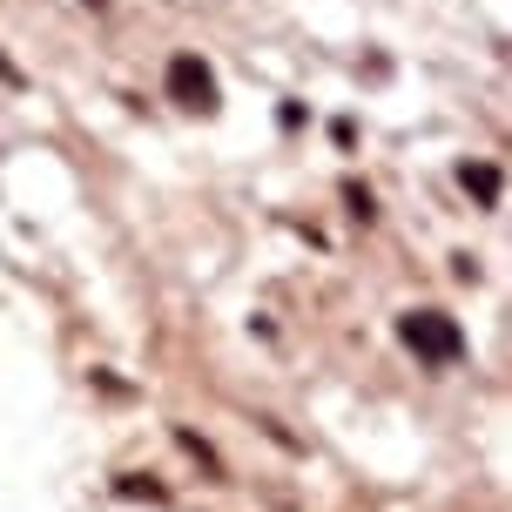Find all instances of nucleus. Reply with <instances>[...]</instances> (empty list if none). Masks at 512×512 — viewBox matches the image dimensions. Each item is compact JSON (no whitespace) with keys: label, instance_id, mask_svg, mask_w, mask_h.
<instances>
[{"label":"nucleus","instance_id":"obj_4","mask_svg":"<svg viewBox=\"0 0 512 512\" xmlns=\"http://www.w3.org/2000/svg\"><path fill=\"white\" fill-rule=\"evenodd\" d=\"M0 75H7V81H21V68H14V61H7V54H0Z\"/></svg>","mask_w":512,"mask_h":512},{"label":"nucleus","instance_id":"obj_3","mask_svg":"<svg viewBox=\"0 0 512 512\" xmlns=\"http://www.w3.org/2000/svg\"><path fill=\"white\" fill-rule=\"evenodd\" d=\"M459 182L472 189V196H479V203H499V169H486V162H479V169L465 162V169H459Z\"/></svg>","mask_w":512,"mask_h":512},{"label":"nucleus","instance_id":"obj_2","mask_svg":"<svg viewBox=\"0 0 512 512\" xmlns=\"http://www.w3.org/2000/svg\"><path fill=\"white\" fill-rule=\"evenodd\" d=\"M169 102H182V108H216V75H209V61L203 54H176L169 61Z\"/></svg>","mask_w":512,"mask_h":512},{"label":"nucleus","instance_id":"obj_1","mask_svg":"<svg viewBox=\"0 0 512 512\" xmlns=\"http://www.w3.org/2000/svg\"><path fill=\"white\" fill-rule=\"evenodd\" d=\"M398 337H405L418 358H432V364H452V358L465 351L459 324H452V317H438V310H411L405 324H398Z\"/></svg>","mask_w":512,"mask_h":512}]
</instances>
